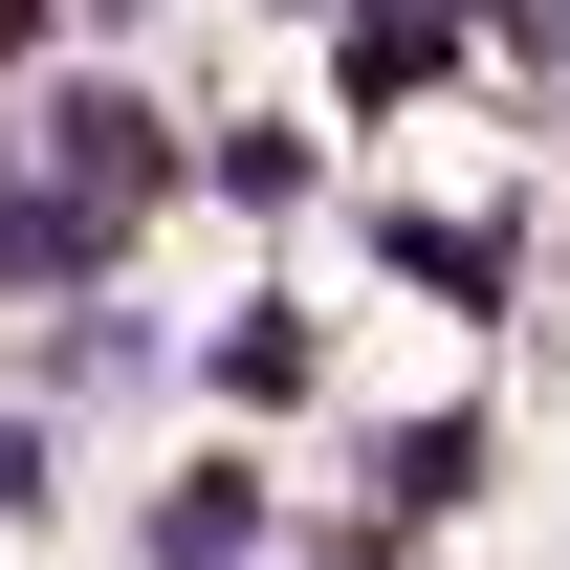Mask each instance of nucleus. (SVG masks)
<instances>
[{
  "label": "nucleus",
  "instance_id": "nucleus-1",
  "mask_svg": "<svg viewBox=\"0 0 570 570\" xmlns=\"http://www.w3.org/2000/svg\"><path fill=\"white\" fill-rule=\"evenodd\" d=\"M45 176H88V198H198V154H176V110H132V88H45Z\"/></svg>",
  "mask_w": 570,
  "mask_h": 570
},
{
  "label": "nucleus",
  "instance_id": "nucleus-2",
  "mask_svg": "<svg viewBox=\"0 0 570 570\" xmlns=\"http://www.w3.org/2000/svg\"><path fill=\"white\" fill-rule=\"evenodd\" d=\"M198 373L242 395V417H307V373H330V352H307V307L264 285V307H219V330H198Z\"/></svg>",
  "mask_w": 570,
  "mask_h": 570
},
{
  "label": "nucleus",
  "instance_id": "nucleus-3",
  "mask_svg": "<svg viewBox=\"0 0 570 570\" xmlns=\"http://www.w3.org/2000/svg\"><path fill=\"white\" fill-rule=\"evenodd\" d=\"M132 242V198H88V176H45V198H0V285H88Z\"/></svg>",
  "mask_w": 570,
  "mask_h": 570
},
{
  "label": "nucleus",
  "instance_id": "nucleus-4",
  "mask_svg": "<svg viewBox=\"0 0 570 570\" xmlns=\"http://www.w3.org/2000/svg\"><path fill=\"white\" fill-rule=\"evenodd\" d=\"M483 45V0H352V88H439Z\"/></svg>",
  "mask_w": 570,
  "mask_h": 570
},
{
  "label": "nucleus",
  "instance_id": "nucleus-5",
  "mask_svg": "<svg viewBox=\"0 0 570 570\" xmlns=\"http://www.w3.org/2000/svg\"><path fill=\"white\" fill-rule=\"evenodd\" d=\"M154 570H264V483H242V461H198V483L154 504Z\"/></svg>",
  "mask_w": 570,
  "mask_h": 570
},
{
  "label": "nucleus",
  "instance_id": "nucleus-6",
  "mask_svg": "<svg viewBox=\"0 0 570 570\" xmlns=\"http://www.w3.org/2000/svg\"><path fill=\"white\" fill-rule=\"evenodd\" d=\"M483 483V417H395L373 439V527H417V504H461Z\"/></svg>",
  "mask_w": 570,
  "mask_h": 570
},
{
  "label": "nucleus",
  "instance_id": "nucleus-7",
  "mask_svg": "<svg viewBox=\"0 0 570 570\" xmlns=\"http://www.w3.org/2000/svg\"><path fill=\"white\" fill-rule=\"evenodd\" d=\"M22 373H45V395H110V373H154V307H132V285H110V307H67V330H45V352H22Z\"/></svg>",
  "mask_w": 570,
  "mask_h": 570
},
{
  "label": "nucleus",
  "instance_id": "nucleus-8",
  "mask_svg": "<svg viewBox=\"0 0 570 570\" xmlns=\"http://www.w3.org/2000/svg\"><path fill=\"white\" fill-rule=\"evenodd\" d=\"M307 176H330V154L285 132V110H264V132H219V154H198V198H242V219H285V198H307Z\"/></svg>",
  "mask_w": 570,
  "mask_h": 570
},
{
  "label": "nucleus",
  "instance_id": "nucleus-9",
  "mask_svg": "<svg viewBox=\"0 0 570 570\" xmlns=\"http://www.w3.org/2000/svg\"><path fill=\"white\" fill-rule=\"evenodd\" d=\"M0 527H45V439H22V417H0Z\"/></svg>",
  "mask_w": 570,
  "mask_h": 570
},
{
  "label": "nucleus",
  "instance_id": "nucleus-10",
  "mask_svg": "<svg viewBox=\"0 0 570 570\" xmlns=\"http://www.w3.org/2000/svg\"><path fill=\"white\" fill-rule=\"evenodd\" d=\"M67 22H154V0H67Z\"/></svg>",
  "mask_w": 570,
  "mask_h": 570
},
{
  "label": "nucleus",
  "instance_id": "nucleus-11",
  "mask_svg": "<svg viewBox=\"0 0 570 570\" xmlns=\"http://www.w3.org/2000/svg\"><path fill=\"white\" fill-rule=\"evenodd\" d=\"M0 67H22V0H0Z\"/></svg>",
  "mask_w": 570,
  "mask_h": 570
}]
</instances>
